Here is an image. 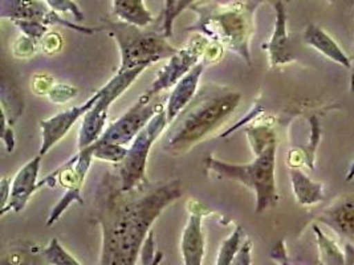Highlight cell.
Masks as SVG:
<instances>
[{"mask_svg": "<svg viewBox=\"0 0 354 265\" xmlns=\"http://www.w3.org/2000/svg\"><path fill=\"white\" fill-rule=\"evenodd\" d=\"M319 220L330 227L338 236L354 242V195L338 199L329 208L322 211Z\"/></svg>", "mask_w": 354, "mask_h": 265, "instance_id": "2e32d148", "label": "cell"}, {"mask_svg": "<svg viewBox=\"0 0 354 265\" xmlns=\"http://www.w3.org/2000/svg\"><path fill=\"white\" fill-rule=\"evenodd\" d=\"M41 158L43 157L37 154L17 171V175L12 179L11 198L6 210L0 213L1 215L11 210L15 213H21L26 208L31 197L36 193V190L43 187L41 182H37Z\"/></svg>", "mask_w": 354, "mask_h": 265, "instance_id": "7c38bea8", "label": "cell"}, {"mask_svg": "<svg viewBox=\"0 0 354 265\" xmlns=\"http://www.w3.org/2000/svg\"><path fill=\"white\" fill-rule=\"evenodd\" d=\"M27 1H30V0H27Z\"/></svg>", "mask_w": 354, "mask_h": 265, "instance_id": "74e56055", "label": "cell"}, {"mask_svg": "<svg viewBox=\"0 0 354 265\" xmlns=\"http://www.w3.org/2000/svg\"><path fill=\"white\" fill-rule=\"evenodd\" d=\"M11 187H12V179H10L8 177H3L0 181V213L6 210V207L8 206V202L11 198Z\"/></svg>", "mask_w": 354, "mask_h": 265, "instance_id": "4dcf8cb0", "label": "cell"}, {"mask_svg": "<svg viewBox=\"0 0 354 265\" xmlns=\"http://www.w3.org/2000/svg\"><path fill=\"white\" fill-rule=\"evenodd\" d=\"M180 181L145 183L122 191L120 178L106 173L98 188V222L102 231L100 265H136L153 223L182 195Z\"/></svg>", "mask_w": 354, "mask_h": 265, "instance_id": "6da1fadb", "label": "cell"}, {"mask_svg": "<svg viewBox=\"0 0 354 265\" xmlns=\"http://www.w3.org/2000/svg\"><path fill=\"white\" fill-rule=\"evenodd\" d=\"M354 177V164L352 166V168H351V171H349V175H348V179H352Z\"/></svg>", "mask_w": 354, "mask_h": 265, "instance_id": "8d00e7d4", "label": "cell"}, {"mask_svg": "<svg viewBox=\"0 0 354 265\" xmlns=\"http://www.w3.org/2000/svg\"><path fill=\"white\" fill-rule=\"evenodd\" d=\"M242 95L222 92L198 99L186 112L179 115L166 139V150L182 154L214 132L239 105Z\"/></svg>", "mask_w": 354, "mask_h": 265, "instance_id": "3957f363", "label": "cell"}, {"mask_svg": "<svg viewBox=\"0 0 354 265\" xmlns=\"http://www.w3.org/2000/svg\"><path fill=\"white\" fill-rule=\"evenodd\" d=\"M304 41L306 46L320 52L326 59L337 63L338 66L346 69H352V61L346 53L339 48L337 43L325 32L319 26L309 24L304 32Z\"/></svg>", "mask_w": 354, "mask_h": 265, "instance_id": "e0dca14e", "label": "cell"}, {"mask_svg": "<svg viewBox=\"0 0 354 265\" xmlns=\"http://www.w3.org/2000/svg\"><path fill=\"white\" fill-rule=\"evenodd\" d=\"M3 265H24L23 262H20V259H17V256L10 257V260H4Z\"/></svg>", "mask_w": 354, "mask_h": 265, "instance_id": "e575fe53", "label": "cell"}, {"mask_svg": "<svg viewBox=\"0 0 354 265\" xmlns=\"http://www.w3.org/2000/svg\"><path fill=\"white\" fill-rule=\"evenodd\" d=\"M209 43L211 41L207 37L196 33L185 47L178 48L177 53L169 59L167 64L162 68L157 79L145 93L156 97L163 90L174 88L178 81L182 80L194 66L202 61Z\"/></svg>", "mask_w": 354, "mask_h": 265, "instance_id": "9c48e42d", "label": "cell"}, {"mask_svg": "<svg viewBox=\"0 0 354 265\" xmlns=\"http://www.w3.org/2000/svg\"><path fill=\"white\" fill-rule=\"evenodd\" d=\"M93 153L95 159H100L104 162H111L120 165L127 154H128V146H122V145H115V144H109V142H101L96 141L93 145L89 146Z\"/></svg>", "mask_w": 354, "mask_h": 265, "instance_id": "ffe728a7", "label": "cell"}, {"mask_svg": "<svg viewBox=\"0 0 354 265\" xmlns=\"http://www.w3.org/2000/svg\"><path fill=\"white\" fill-rule=\"evenodd\" d=\"M77 89L71 86V85H65V84H53L50 90L48 92V99L52 102L56 104H64L69 99H75L77 96Z\"/></svg>", "mask_w": 354, "mask_h": 265, "instance_id": "4316f807", "label": "cell"}, {"mask_svg": "<svg viewBox=\"0 0 354 265\" xmlns=\"http://www.w3.org/2000/svg\"><path fill=\"white\" fill-rule=\"evenodd\" d=\"M163 253L156 251L154 247V235L153 232H149L146 237L145 243L141 249V262L144 265H160L161 264Z\"/></svg>", "mask_w": 354, "mask_h": 265, "instance_id": "484cf974", "label": "cell"}, {"mask_svg": "<svg viewBox=\"0 0 354 265\" xmlns=\"http://www.w3.org/2000/svg\"><path fill=\"white\" fill-rule=\"evenodd\" d=\"M115 40L121 64L118 72H125L136 68H149L163 59H170L178 48L167 41L165 35L147 32L144 28L127 24L122 21L106 20L102 28Z\"/></svg>", "mask_w": 354, "mask_h": 265, "instance_id": "5b68a950", "label": "cell"}, {"mask_svg": "<svg viewBox=\"0 0 354 265\" xmlns=\"http://www.w3.org/2000/svg\"><path fill=\"white\" fill-rule=\"evenodd\" d=\"M243 237H244V233H243L242 227H236L235 231L232 232L221 244L215 265H234L235 257L242 247L241 244H242Z\"/></svg>", "mask_w": 354, "mask_h": 265, "instance_id": "44dd1931", "label": "cell"}, {"mask_svg": "<svg viewBox=\"0 0 354 265\" xmlns=\"http://www.w3.org/2000/svg\"><path fill=\"white\" fill-rule=\"evenodd\" d=\"M98 97H100V90H97L91 99H86L81 105L72 106L56 116L40 121L41 146L39 150V155L44 157L49 150L52 149L56 144H59L75 126V124L82 119L84 116L93 108Z\"/></svg>", "mask_w": 354, "mask_h": 265, "instance_id": "8fae6325", "label": "cell"}, {"mask_svg": "<svg viewBox=\"0 0 354 265\" xmlns=\"http://www.w3.org/2000/svg\"><path fill=\"white\" fill-rule=\"evenodd\" d=\"M178 0H165V6H163V23H162V35H165L166 37H171L173 35V24H174V11L177 7Z\"/></svg>", "mask_w": 354, "mask_h": 265, "instance_id": "83f0119b", "label": "cell"}, {"mask_svg": "<svg viewBox=\"0 0 354 265\" xmlns=\"http://www.w3.org/2000/svg\"><path fill=\"white\" fill-rule=\"evenodd\" d=\"M46 3L52 11L57 14H71L79 23L85 19L80 6L75 0H46Z\"/></svg>", "mask_w": 354, "mask_h": 265, "instance_id": "cb8c5ba5", "label": "cell"}, {"mask_svg": "<svg viewBox=\"0 0 354 265\" xmlns=\"http://www.w3.org/2000/svg\"><path fill=\"white\" fill-rule=\"evenodd\" d=\"M41 256L49 265H81L57 239L49 242L48 246L41 251Z\"/></svg>", "mask_w": 354, "mask_h": 265, "instance_id": "7402d4cb", "label": "cell"}, {"mask_svg": "<svg viewBox=\"0 0 354 265\" xmlns=\"http://www.w3.org/2000/svg\"><path fill=\"white\" fill-rule=\"evenodd\" d=\"M234 265H251V243L250 240H245L242 247L239 249Z\"/></svg>", "mask_w": 354, "mask_h": 265, "instance_id": "d6a6232c", "label": "cell"}, {"mask_svg": "<svg viewBox=\"0 0 354 265\" xmlns=\"http://www.w3.org/2000/svg\"><path fill=\"white\" fill-rule=\"evenodd\" d=\"M276 151L277 142L255 154V159L247 165L228 164L209 155L205 159V166L207 171L216 174L218 178L242 183L243 186L252 190L257 197L255 213L260 214L274 207L279 202L274 179Z\"/></svg>", "mask_w": 354, "mask_h": 265, "instance_id": "277c9868", "label": "cell"}, {"mask_svg": "<svg viewBox=\"0 0 354 265\" xmlns=\"http://www.w3.org/2000/svg\"><path fill=\"white\" fill-rule=\"evenodd\" d=\"M146 68H136L125 72H117L109 83L100 89V97L93 108L84 116L79 132V150L93 145L106 129L108 113L113 102L127 89H129Z\"/></svg>", "mask_w": 354, "mask_h": 265, "instance_id": "52a82bcc", "label": "cell"}, {"mask_svg": "<svg viewBox=\"0 0 354 265\" xmlns=\"http://www.w3.org/2000/svg\"><path fill=\"white\" fill-rule=\"evenodd\" d=\"M113 15L120 21L145 28L153 20V14L146 8L145 0H112Z\"/></svg>", "mask_w": 354, "mask_h": 265, "instance_id": "ac0fdd59", "label": "cell"}, {"mask_svg": "<svg viewBox=\"0 0 354 265\" xmlns=\"http://www.w3.org/2000/svg\"><path fill=\"white\" fill-rule=\"evenodd\" d=\"M206 66H207V63L205 60H202L174 86L170 97L166 102V116H167L169 125L173 124L177 119L178 116L187 108V105L193 101L194 96L198 90L199 80H201Z\"/></svg>", "mask_w": 354, "mask_h": 265, "instance_id": "4fadbf2b", "label": "cell"}, {"mask_svg": "<svg viewBox=\"0 0 354 265\" xmlns=\"http://www.w3.org/2000/svg\"><path fill=\"white\" fill-rule=\"evenodd\" d=\"M203 215L193 208L182 233V256L183 265H202L205 256V233L202 228Z\"/></svg>", "mask_w": 354, "mask_h": 265, "instance_id": "9a60e30c", "label": "cell"}, {"mask_svg": "<svg viewBox=\"0 0 354 265\" xmlns=\"http://www.w3.org/2000/svg\"><path fill=\"white\" fill-rule=\"evenodd\" d=\"M293 194L301 206H312L325 199L322 183L313 182L300 168H290Z\"/></svg>", "mask_w": 354, "mask_h": 265, "instance_id": "d6986e66", "label": "cell"}, {"mask_svg": "<svg viewBox=\"0 0 354 265\" xmlns=\"http://www.w3.org/2000/svg\"><path fill=\"white\" fill-rule=\"evenodd\" d=\"M195 1H198V0H178L177 7H176V11H174L173 20L176 21V20H177V17H179L185 10L190 8L192 6L195 4Z\"/></svg>", "mask_w": 354, "mask_h": 265, "instance_id": "836d02e7", "label": "cell"}, {"mask_svg": "<svg viewBox=\"0 0 354 265\" xmlns=\"http://www.w3.org/2000/svg\"><path fill=\"white\" fill-rule=\"evenodd\" d=\"M43 41V50H46L47 53H55L62 48V39L59 33H52L41 40Z\"/></svg>", "mask_w": 354, "mask_h": 265, "instance_id": "1f68e13d", "label": "cell"}, {"mask_svg": "<svg viewBox=\"0 0 354 265\" xmlns=\"http://www.w3.org/2000/svg\"><path fill=\"white\" fill-rule=\"evenodd\" d=\"M156 97L144 93L134 102V105L130 106L128 112L117 118L105 129L104 134L97 141L129 148L130 144L142 132L151 118L165 108V104L156 101Z\"/></svg>", "mask_w": 354, "mask_h": 265, "instance_id": "ba28073f", "label": "cell"}, {"mask_svg": "<svg viewBox=\"0 0 354 265\" xmlns=\"http://www.w3.org/2000/svg\"><path fill=\"white\" fill-rule=\"evenodd\" d=\"M352 68H353V73H352V80H351V89H352V92H354V64Z\"/></svg>", "mask_w": 354, "mask_h": 265, "instance_id": "d590c367", "label": "cell"}, {"mask_svg": "<svg viewBox=\"0 0 354 265\" xmlns=\"http://www.w3.org/2000/svg\"><path fill=\"white\" fill-rule=\"evenodd\" d=\"M167 125L165 106L130 144L128 154L118 167V178L122 191H133L149 182L146 178L147 157L154 142L161 137Z\"/></svg>", "mask_w": 354, "mask_h": 265, "instance_id": "8992f818", "label": "cell"}, {"mask_svg": "<svg viewBox=\"0 0 354 265\" xmlns=\"http://www.w3.org/2000/svg\"><path fill=\"white\" fill-rule=\"evenodd\" d=\"M36 44L37 43L31 37L23 35L14 46V53L17 57H30L36 52Z\"/></svg>", "mask_w": 354, "mask_h": 265, "instance_id": "f1b7e54d", "label": "cell"}, {"mask_svg": "<svg viewBox=\"0 0 354 265\" xmlns=\"http://www.w3.org/2000/svg\"><path fill=\"white\" fill-rule=\"evenodd\" d=\"M17 28L21 31L23 35L31 37L36 43L41 41L46 35L48 32V27L43 23L39 21H32V20H17L12 21Z\"/></svg>", "mask_w": 354, "mask_h": 265, "instance_id": "d4e9b609", "label": "cell"}, {"mask_svg": "<svg viewBox=\"0 0 354 265\" xmlns=\"http://www.w3.org/2000/svg\"><path fill=\"white\" fill-rule=\"evenodd\" d=\"M276 21L274 30L270 41L263 46V48L270 55L271 66H284L293 61V53L290 50V36L287 31V11L281 0L274 3Z\"/></svg>", "mask_w": 354, "mask_h": 265, "instance_id": "5bb4252c", "label": "cell"}, {"mask_svg": "<svg viewBox=\"0 0 354 265\" xmlns=\"http://www.w3.org/2000/svg\"><path fill=\"white\" fill-rule=\"evenodd\" d=\"M258 4V1L243 0L223 4H194L189 10L196 12L198 19L187 31L203 35L209 41L235 52L251 66L250 43Z\"/></svg>", "mask_w": 354, "mask_h": 265, "instance_id": "7a4b0ae2", "label": "cell"}, {"mask_svg": "<svg viewBox=\"0 0 354 265\" xmlns=\"http://www.w3.org/2000/svg\"><path fill=\"white\" fill-rule=\"evenodd\" d=\"M73 203H80V204L84 203L82 197H81V190L79 188H69L65 191L64 195L53 206V208L49 214L48 220H47V226L48 227L53 226Z\"/></svg>", "mask_w": 354, "mask_h": 265, "instance_id": "603a6c76", "label": "cell"}, {"mask_svg": "<svg viewBox=\"0 0 354 265\" xmlns=\"http://www.w3.org/2000/svg\"><path fill=\"white\" fill-rule=\"evenodd\" d=\"M0 17L10 19L11 21L17 20H32L49 26H63L65 28L79 31L85 35H93L100 31L91 27H81L75 23L68 21L60 17V14L52 11L47 3L39 0H0Z\"/></svg>", "mask_w": 354, "mask_h": 265, "instance_id": "30bf717a", "label": "cell"}, {"mask_svg": "<svg viewBox=\"0 0 354 265\" xmlns=\"http://www.w3.org/2000/svg\"><path fill=\"white\" fill-rule=\"evenodd\" d=\"M1 141H3V145L7 150V153H12L15 150V135H14V130L11 128V124L10 121L7 119L6 115L1 113Z\"/></svg>", "mask_w": 354, "mask_h": 265, "instance_id": "f546056e", "label": "cell"}]
</instances>
